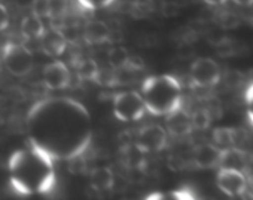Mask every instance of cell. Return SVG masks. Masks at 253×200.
<instances>
[{
	"label": "cell",
	"instance_id": "29",
	"mask_svg": "<svg viewBox=\"0 0 253 200\" xmlns=\"http://www.w3.org/2000/svg\"><path fill=\"white\" fill-rule=\"evenodd\" d=\"M244 76L239 71H227L224 74V81L229 88H237L241 85Z\"/></svg>",
	"mask_w": 253,
	"mask_h": 200
},
{
	"label": "cell",
	"instance_id": "19",
	"mask_svg": "<svg viewBox=\"0 0 253 200\" xmlns=\"http://www.w3.org/2000/svg\"><path fill=\"white\" fill-rule=\"evenodd\" d=\"M153 11V1L152 0H133L128 2V6L126 12L130 14L135 19L141 20L150 16Z\"/></svg>",
	"mask_w": 253,
	"mask_h": 200
},
{
	"label": "cell",
	"instance_id": "27",
	"mask_svg": "<svg viewBox=\"0 0 253 200\" xmlns=\"http://www.w3.org/2000/svg\"><path fill=\"white\" fill-rule=\"evenodd\" d=\"M31 14L41 17V19H49V6L48 0H34L31 4Z\"/></svg>",
	"mask_w": 253,
	"mask_h": 200
},
{
	"label": "cell",
	"instance_id": "9",
	"mask_svg": "<svg viewBox=\"0 0 253 200\" xmlns=\"http://www.w3.org/2000/svg\"><path fill=\"white\" fill-rule=\"evenodd\" d=\"M222 148L211 143H202L197 146L193 152V162L198 168L209 169V168L219 167L221 158Z\"/></svg>",
	"mask_w": 253,
	"mask_h": 200
},
{
	"label": "cell",
	"instance_id": "21",
	"mask_svg": "<svg viewBox=\"0 0 253 200\" xmlns=\"http://www.w3.org/2000/svg\"><path fill=\"white\" fill-rule=\"evenodd\" d=\"M215 47H216L217 54L221 57H225V58H226V57L236 56L239 49L241 48L235 40L225 36L221 37V39L215 43Z\"/></svg>",
	"mask_w": 253,
	"mask_h": 200
},
{
	"label": "cell",
	"instance_id": "20",
	"mask_svg": "<svg viewBox=\"0 0 253 200\" xmlns=\"http://www.w3.org/2000/svg\"><path fill=\"white\" fill-rule=\"evenodd\" d=\"M130 53L125 47L116 46L109 49L108 52V62L110 68L113 69H120L127 64L128 59H130Z\"/></svg>",
	"mask_w": 253,
	"mask_h": 200
},
{
	"label": "cell",
	"instance_id": "22",
	"mask_svg": "<svg viewBox=\"0 0 253 200\" xmlns=\"http://www.w3.org/2000/svg\"><path fill=\"white\" fill-rule=\"evenodd\" d=\"M211 116H210L208 109H198L197 111L190 115V120H192L193 130H207L211 122Z\"/></svg>",
	"mask_w": 253,
	"mask_h": 200
},
{
	"label": "cell",
	"instance_id": "1",
	"mask_svg": "<svg viewBox=\"0 0 253 200\" xmlns=\"http://www.w3.org/2000/svg\"><path fill=\"white\" fill-rule=\"evenodd\" d=\"M9 167L11 184L24 194L47 192L54 182L52 155L37 142L14 153Z\"/></svg>",
	"mask_w": 253,
	"mask_h": 200
},
{
	"label": "cell",
	"instance_id": "12",
	"mask_svg": "<svg viewBox=\"0 0 253 200\" xmlns=\"http://www.w3.org/2000/svg\"><path fill=\"white\" fill-rule=\"evenodd\" d=\"M41 48L47 56L59 57L67 48V41L57 27H52L51 30H46L43 36L40 39Z\"/></svg>",
	"mask_w": 253,
	"mask_h": 200
},
{
	"label": "cell",
	"instance_id": "31",
	"mask_svg": "<svg viewBox=\"0 0 253 200\" xmlns=\"http://www.w3.org/2000/svg\"><path fill=\"white\" fill-rule=\"evenodd\" d=\"M178 12H179V5L177 2H166L162 6V14L166 17H173L177 16Z\"/></svg>",
	"mask_w": 253,
	"mask_h": 200
},
{
	"label": "cell",
	"instance_id": "5",
	"mask_svg": "<svg viewBox=\"0 0 253 200\" xmlns=\"http://www.w3.org/2000/svg\"><path fill=\"white\" fill-rule=\"evenodd\" d=\"M190 79L198 88H210L216 85L221 79L219 64L208 57L198 58L190 67Z\"/></svg>",
	"mask_w": 253,
	"mask_h": 200
},
{
	"label": "cell",
	"instance_id": "6",
	"mask_svg": "<svg viewBox=\"0 0 253 200\" xmlns=\"http://www.w3.org/2000/svg\"><path fill=\"white\" fill-rule=\"evenodd\" d=\"M216 184L219 189L227 197H242L249 188L246 173L241 170L220 168L216 177Z\"/></svg>",
	"mask_w": 253,
	"mask_h": 200
},
{
	"label": "cell",
	"instance_id": "15",
	"mask_svg": "<svg viewBox=\"0 0 253 200\" xmlns=\"http://www.w3.org/2000/svg\"><path fill=\"white\" fill-rule=\"evenodd\" d=\"M244 133L241 130L234 127H216L212 131V140L214 145L222 150L229 147H239Z\"/></svg>",
	"mask_w": 253,
	"mask_h": 200
},
{
	"label": "cell",
	"instance_id": "14",
	"mask_svg": "<svg viewBox=\"0 0 253 200\" xmlns=\"http://www.w3.org/2000/svg\"><path fill=\"white\" fill-rule=\"evenodd\" d=\"M121 151V160L123 164L130 170H141L145 172L147 167V160H146V152H143L135 142H131L128 145L120 147Z\"/></svg>",
	"mask_w": 253,
	"mask_h": 200
},
{
	"label": "cell",
	"instance_id": "23",
	"mask_svg": "<svg viewBox=\"0 0 253 200\" xmlns=\"http://www.w3.org/2000/svg\"><path fill=\"white\" fill-rule=\"evenodd\" d=\"M67 162H68V170L72 174H84L86 173V160L83 157L82 152H77L67 157Z\"/></svg>",
	"mask_w": 253,
	"mask_h": 200
},
{
	"label": "cell",
	"instance_id": "35",
	"mask_svg": "<svg viewBox=\"0 0 253 200\" xmlns=\"http://www.w3.org/2000/svg\"><path fill=\"white\" fill-rule=\"evenodd\" d=\"M2 122V106L0 105V123Z\"/></svg>",
	"mask_w": 253,
	"mask_h": 200
},
{
	"label": "cell",
	"instance_id": "16",
	"mask_svg": "<svg viewBox=\"0 0 253 200\" xmlns=\"http://www.w3.org/2000/svg\"><path fill=\"white\" fill-rule=\"evenodd\" d=\"M89 182L93 189L98 192L111 190L115 185V175L114 172L108 167H96L90 170Z\"/></svg>",
	"mask_w": 253,
	"mask_h": 200
},
{
	"label": "cell",
	"instance_id": "32",
	"mask_svg": "<svg viewBox=\"0 0 253 200\" xmlns=\"http://www.w3.org/2000/svg\"><path fill=\"white\" fill-rule=\"evenodd\" d=\"M7 25H9V12L4 5L0 4V31L6 29Z\"/></svg>",
	"mask_w": 253,
	"mask_h": 200
},
{
	"label": "cell",
	"instance_id": "7",
	"mask_svg": "<svg viewBox=\"0 0 253 200\" xmlns=\"http://www.w3.org/2000/svg\"><path fill=\"white\" fill-rule=\"evenodd\" d=\"M167 131L160 125H148L138 131L135 143L146 153L160 152L167 146Z\"/></svg>",
	"mask_w": 253,
	"mask_h": 200
},
{
	"label": "cell",
	"instance_id": "13",
	"mask_svg": "<svg viewBox=\"0 0 253 200\" xmlns=\"http://www.w3.org/2000/svg\"><path fill=\"white\" fill-rule=\"evenodd\" d=\"M249 160L250 157L246 151L240 147H229L222 150L219 167L246 172L249 168Z\"/></svg>",
	"mask_w": 253,
	"mask_h": 200
},
{
	"label": "cell",
	"instance_id": "2",
	"mask_svg": "<svg viewBox=\"0 0 253 200\" xmlns=\"http://www.w3.org/2000/svg\"><path fill=\"white\" fill-rule=\"evenodd\" d=\"M141 96L148 113L166 116L182 108V85L175 77L169 74L148 77L142 85Z\"/></svg>",
	"mask_w": 253,
	"mask_h": 200
},
{
	"label": "cell",
	"instance_id": "10",
	"mask_svg": "<svg viewBox=\"0 0 253 200\" xmlns=\"http://www.w3.org/2000/svg\"><path fill=\"white\" fill-rule=\"evenodd\" d=\"M166 127L174 137H185L193 131L190 115L183 108L166 115Z\"/></svg>",
	"mask_w": 253,
	"mask_h": 200
},
{
	"label": "cell",
	"instance_id": "25",
	"mask_svg": "<svg viewBox=\"0 0 253 200\" xmlns=\"http://www.w3.org/2000/svg\"><path fill=\"white\" fill-rule=\"evenodd\" d=\"M95 83L99 85L105 86V88H113L118 86V80H116V71L113 68L100 69L99 68L98 74H96Z\"/></svg>",
	"mask_w": 253,
	"mask_h": 200
},
{
	"label": "cell",
	"instance_id": "4",
	"mask_svg": "<svg viewBox=\"0 0 253 200\" xmlns=\"http://www.w3.org/2000/svg\"><path fill=\"white\" fill-rule=\"evenodd\" d=\"M2 59L7 71L15 77H25L34 68V54L25 44L9 42L5 44Z\"/></svg>",
	"mask_w": 253,
	"mask_h": 200
},
{
	"label": "cell",
	"instance_id": "3",
	"mask_svg": "<svg viewBox=\"0 0 253 200\" xmlns=\"http://www.w3.org/2000/svg\"><path fill=\"white\" fill-rule=\"evenodd\" d=\"M114 115L124 122L137 121L145 115L146 108L143 99L137 91H121L114 95Z\"/></svg>",
	"mask_w": 253,
	"mask_h": 200
},
{
	"label": "cell",
	"instance_id": "34",
	"mask_svg": "<svg viewBox=\"0 0 253 200\" xmlns=\"http://www.w3.org/2000/svg\"><path fill=\"white\" fill-rule=\"evenodd\" d=\"M234 2H236L240 6H251L253 0H234Z\"/></svg>",
	"mask_w": 253,
	"mask_h": 200
},
{
	"label": "cell",
	"instance_id": "28",
	"mask_svg": "<svg viewBox=\"0 0 253 200\" xmlns=\"http://www.w3.org/2000/svg\"><path fill=\"white\" fill-rule=\"evenodd\" d=\"M115 0H78L79 5L85 10H98L110 6Z\"/></svg>",
	"mask_w": 253,
	"mask_h": 200
},
{
	"label": "cell",
	"instance_id": "33",
	"mask_svg": "<svg viewBox=\"0 0 253 200\" xmlns=\"http://www.w3.org/2000/svg\"><path fill=\"white\" fill-rule=\"evenodd\" d=\"M204 1L210 6H221V5L226 4L227 0H204Z\"/></svg>",
	"mask_w": 253,
	"mask_h": 200
},
{
	"label": "cell",
	"instance_id": "11",
	"mask_svg": "<svg viewBox=\"0 0 253 200\" xmlns=\"http://www.w3.org/2000/svg\"><path fill=\"white\" fill-rule=\"evenodd\" d=\"M111 30L108 25L100 20H89L83 29L84 41L91 46L103 44L110 41Z\"/></svg>",
	"mask_w": 253,
	"mask_h": 200
},
{
	"label": "cell",
	"instance_id": "30",
	"mask_svg": "<svg viewBox=\"0 0 253 200\" xmlns=\"http://www.w3.org/2000/svg\"><path fill=\"white\" fill-rule=\"evenodd\" d=\"M167 164L169 169L173 170V172H180V170H183L187 167V162L184 160V158L177 155L169 156L167 160Z\"/></svg>",
	"mask_w": 253,
	"mask_h": 200
},
{
	"label": "cell",
	"instance_id": "18",
	"mask_svg": "<svg viewBox=\"0 0 253 200\" xmlns=\"http://www.w3.org/2000/svg\"><path fill=\"white\" fill-rule=\"evenodd\" d=\"M99 72V66L94 59L84 58L79 59L76 63V74L79 80L95 81L96 74Z\"/></svg>",
	"mask_w": 253,
	"mask_h": 200
},
{
	"label": "cell",
	"instance_id": "26",
	"mask_svg": "<svg viewBox=\"0 0 253 200\" xmlns=\"http://www.w3.org/2000/svg\"><path fill=\"white\" fill-rule=\"evenodd\" d=\"M217 22H219L221 29H235V27L239 26V17H237L234 12L224 11L217 16Z\"/></svg>",
	"mask_w": 253,
	"mask_h": 200
},
{
	"label": "cell",
	"instance_id": "24",
	"mask_svg": "<svg viewBox=\"0 0 253 200\" xmlns=\"http://www.w3.org/2000/svg\"><path fill=\"white\" fill-rule=\"evenodd\" d=\"M49 19L61 20L66 16L69 7V0H48Z\"/></svg>",
	"mask_w": 253,
	"mask_h": 200
},
{
	"label": "cell",
	"instance_id": "17",
	"mask_svg": "<svg viewBox=\"0 0 253 200\" xmlns=\"http://www.w3.org/2000/svg\"><path fill=\"white\" fill-rule=\"evenodd\" d=\"M46 27L41 17L34 14L25 16L21 21V34L26 40H40L43 36Z\"/></svg>",
	"mask_w": 253,
	"mask_h": 200
},
{
	"label": "cell",
	"instance_id": "8",
	"mask_svg": "<svg viewBox=\"0 0 253 200\" xmlns=\"http://www.w3.org/2000/svg\"><path fill=\"white\" fill-rule=\"evenodd\" d=\"M42 78H43L44 86L52 89V90L68 88L72 81V76L68 67L61 61H53L44 66Z\"/></svg>",
	"mask_w": 253,
	"mask_h": 200
}]
</instances>
